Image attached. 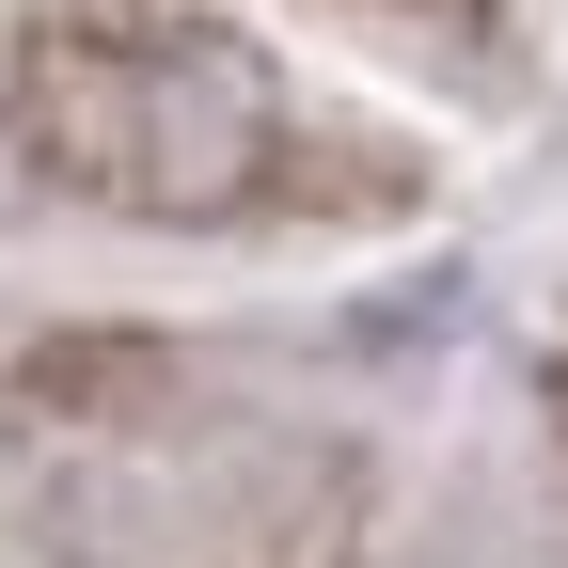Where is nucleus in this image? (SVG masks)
I'll use <instances>...</instances> for the list:
<instances>
[{"instance_id":"obj_1","label":"nucleus","mask_w":568,"mask_h":568,"mask_svg":"<svg viewBox=\"0 0 568 568\" xmlns=\"http://www.w3.org/2000/svg\"><path fill=\"white\" fill-rule=\"evenodd\" d=\"M268 126H284V95H268V63L237 32H63L17 80V142L63 190L174 205V222H205V205L253 190Z\"/></svg>"}]
</instances>
